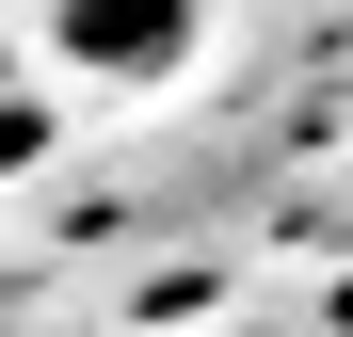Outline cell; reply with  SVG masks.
Listing matches in <instances>:
<instances>
[{"label": "cell", "mask_w": 353, "mask_h": 337, "mask_svg": "<svg viewBox=\"0 0 353 337\" xmlns=\"http://www.w3.org/2000/svg\"><path fill=\"white\" fill-rule=\"evenodd\" d=\"M48 48H65V65L81 81H176V65H193V48H209V0H48Z\"/></svg>", "instance_id": "obj_1"}, {"label": "cell", "mask_w": 353, "mask_h": 337, "mask_svg": "<svg viewBox=\"0 0 353 337\" xmlns=\"http://www.w3.org/2000/svg\"><path fill=\"white\" fill-rule=\"evenodd\" d=\"M32 145H48V96H32L17 65H0V177H17V161H32Z\"/></svg>", "instance_id": "obj_2"}, {"label": "cell", "mask_w": 353, "mask_h": 337, "mask_svg": "<svg viewBox=\"0 0 353 337\" xmlns=\"http://www.w3.org/2000/svg\"><path fill=\"white\" fill-rule=\"evenodd\" d=\"M337 321H353V305H337Z\"/></svg>", "instance_id": "obj_3"}]
</instances>
